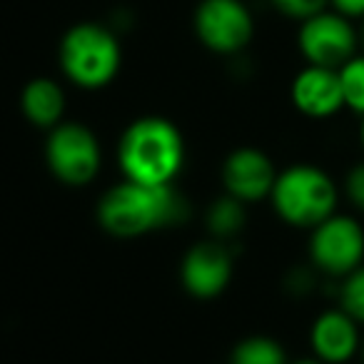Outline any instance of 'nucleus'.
<instances>
[{
	"mask_svg": "<svg viewBox=\"0 0 364 364\" xmlns=\"http://www.w3.org/2000/svg\"><path fill=\"white\" fill-rule=\"evenodd\" d=\"M188 215L190 205L175 185H140L122 180L97 203V223L115 237H140L152 230L185 223Z\"/></svg>",
	"mask_w": 364,
	"mask_h": 364,
	"instance_id": "1",
	"label": "nucleus"
},
{
	"mask_svg": "<svg viewBox=\"0 0 364 364\" xmlns=\"http://www.w3.org/2000/svg\"><path fill=\"white\" fill-rule=\"evenodd\" d=\"M117 162L125 180L140 185H172L185 165L182 132L165 117H140L122 132Z\"/></svg>",
	"mask_w": 364,
	"mask_h": 364,
	"instance_id": "2",
	"label": "nucleus"
},
{
	"mask_svg": "<svg viewBox=\"0 0 364 364\" xmlns=\"http://www.w3.org/2000/svg\"><path fill=\"white\" fill-rule=\"evenodd\" d=\"M269 203L284 225L312 230L337 213L339 188L319 165L297 162L277 172Z\"/></svg>",
	"mask_w": 364,
	"mask_h": 364,
	"instance_id": "3",
	"label": "nucleus"
},
{
	"mask_svg": "<svg viewBox=\"0 0 364 364\" xmlns=\"http://www.w3.org/2000/svg\"><path fill=\"white\" fill-rule=\"evenodd\" d=\"M120 43L107 28L80 23L60 41V68L68 80L85 90H97L112 82L120 70Z\"/></svg>",
	"mask_w": 364,
	"mask_h": 364,
	"instance_id": "4",
	"label": "nucleus"
},
{
	"mask_svg": "<svg viewBox=\"0 0 364 364\" xmlns=\"http://www.w3.org/2000/svg\"><path fill=\"white\" fill-rule=\"evenodd\" d=\"M307 255L319 274L339 282L364 262V225L354 215L334 213L309 230Z\"/></svg>",
	"mask_w": 364,
	"mask_h": 364,
	"instance_id": "5",
	"label": "nucleus"
},
{
	"mask_svg": "<svg viewBox=\"0 0 364 364\" xmlns=\"http://www.w3.org/2000/svg\"><path fill=\"white\" fill-rule=\"evenodd\" d=\"M46 162L50 172L65 185L82 188L100 172V140L87 125L60 122L50 130L46 142Z\"/></svg>",
	"mask_w": 364,
	"mask_h": 364,
	"instance_id": "6",
	"label": "nucleus"
},
{
	"mask_svg": "<svg viewBox=\"0 0 364 364\" xmlns=\"http://www.w3.org/2000/svg\"><path fill=\"white\" fill-rule=\"evenodd\" d=\"M297 46L307 65L342 68L349 58L357 55L359 31L349 18L337 11H322L302 21L297 33Z\"/></svg>",
	"mask_w": 364,
	"mask_h": 364,
	"instance_id": "7",
	"label": "nucleus"
},
{
	"mask_svg": "<svg viewBox=\"0 0 364 364\" xmlns=\"http://www.w3.org/2000/svg\"><path fill=\"white\" fill-rule=\"evenodd\" d=\"M195 33L213 53L232 55L252 41L255 23L240 0H203L195 11Z\"/></svg>",
	"mask_w": 364,
	"mask_h": 364,
	"instance_id": "8",
	"label": "nucleus"
},
{
	"mask_svg": "<svg viewBox=\"0 0 364 364\" xmlns=\"http://www.w3.org/2000/svg\"><path fill=\"white\" fill-rule=\"evenodd\" d=\"M232 252L223 240H208V242L193 245L188 255L182 257L180 279L182 287L198 299H213L225 292L232 279Z\"/></svg>",
	"mask_w": 364,
	"mask_h": 364,
	"instance_id": "9",
	"label": "nucleus"
},
{
	"mask_svg": "<svg viewBox=\"0 0 364 364\" xmlns=\"http://www.w3.org/2000/svg\"><path fill=\"white\" fill-rule=\"evenodd\" d=\"M277 180V167L259 147H237L223 165V185L230 198L240 203H259L269 198Z\"/></svg>",
	"mask_w": 364,
	"mask_h": 364,
	"instance_id": "10",
	"label": "nucleus"
},
{
	"mask_svg": "<svg viewBox=\"0 0 364 364\" xmlns=\"http://www.w3.org/2000/svg\"><path fill=\"white\" fill-rule=\"evenodd\" d=\"M362 324L342 307H329L314 317L309 327L312 354L324 364H347L362 349Z\"/></svg>",
	"mask_w": 364,
	"mask_h": 364,
	"instance_id": "11",
	"label": "nucleus"
},
{
	"mask_svg": "<svg viewBox=\"0 0 364 364\" xmlns=\"http://www.w3.org/2000/svg\"><path fill=\"white\" fill-rule=\"evenodd\" d=\"M289 97L297 112L312 120H327L344 110V95L339 85V73L334 68L307 65L294 75Z\"/></svg>",
	"mask_w": 364,
	"mask_h": 364,
	"instance_id": "12",
	"label": "nucleus"
},
{
	"mask_svg": "<svg viewBox=\"0 0 364 364\" xmlns=\"http://www.w3.org/2000/svg\"><path fill=\"white\" fill-rule=\"evenodd\" d=\"M21 107L23 115L36 127L53 130L55 125H60L63 112H65V92L50 77H36L23 87Z\"/></svg>",
	"mask_w": 364,
	"mask_h": 364,
	"instance_id": "13",
	"label": "nucleus"
},
{
	"mask_svg": "<svg viewBox=\"0 0 364 364\" xmlns=\"http://www.w3.org/2000/svg\"><path fill=\"white\" fill-rule=\"evenodd\" d=\"M205 223H208V230L215 240H232L235 235L242 232L245 223H247V213H245V203L240 200L225 198L215 200L208 208V215H205Z\"/></svg>",
	"mask_w": 364,
	"mask_h": 364,
	"instance_id": "14",
	"label": "nucleus"
},
{
	"mask_svg": "<svg viewBox=\"0 0 364 364\" xmlns=\"http://www.w3.org/2000/svg\"><path fill=\"white\" fill-rule=\"evenodd\" d=\"M230 364H289V359L277 339L252 334L235 344L230 352Z\"/></svg>",
	"mask_w": 364,
	"mask_h": 364,
	"instance_id": "15",
	"label": "nucleus"
},
{
	"mask_svg": "<svg viewBox=\"0 0 364 364\" xmlns=\"http://www.w3.org/2000/svg\"><path fill=\"white\" fill-rule=\"evenodd\" d=\"M337 73L344 95V107H349V110L362 117L364 115V53L362 55L357 53L354 58H349L342 68H337Z\"/></svg>",
	"mask_w": 364,
	"mask_h": 364,
	"instance_id": "16",
	"label": "nucleus"
},
{
	"mask_svg": "<svg viewBox=\"0 0 364 364\" xmlns=\"http://www.w3.org/2000/svg\"><path fill=\"white\" fill-rule=\"evenodd\" d=\"M337 307H342L349 317H354L364 327V262L357 269L339 279Z\"/></svg>",
	"mask_w": 364,
	"mask_h": 364,
	"instance_id": "17",
	"label": "nucleus"
},
{
	"mask_svg": "<svg viewBox=\"0 0 364 364\" xmlns=\"http://www.w3.org/2000/svg\"><path fill=\"white\" fill-rule=\"evenodd\" d=\"M272 6L277 8L282 16L302 23V21H307V18L317 16V13L327 11L329 0H272Z\"/></svg>",
	"mask_w": 364,
	"mask_h": 364,
	"instance_id": "18",
	"label": "nucleus"
},
{
	"mask_svg": "<svg viewBox=\"0 0 364 364\" xmlns=\"http://www.w3.org/2000/svg\"><path fill=\"white\" fill-rule=\"evenodd\" d=\"M342 190H344V198L349 200V205L357 213L364 215V160L349 167V172L344 175Z\"/></svg>",
	"mask_w": 364,
	"mask_h": 364,
	"instance_id": "19",
	"label": "nucleus"
},
{
	"mask_svg": "<svg viewBox=\"0 0 364 364\" xmlns=\"http://www.w3.org/2000/svg\"><path fill=\"white\" fill-rule=\"evenodd\" d=\"M317 274L319 272L312 264H299V267H294L292 272L287 274V289L292 294H297V297L309 294L314 289V284H317Z\"/></svg>",
	"mask_w": 364,
	"mask_h": 364,
	"instance_id": "20",
	"label": "nucleus"
},
{
	"mask_svg": "<svg viewBox=\"0 0 364 364\" xmlns=\"http://www.w3.org/2000/svg\"><path fill=\"white\" fill-rule=\"evenodd\" d=\"M334 11L342 13L344 18H364V0H329Z\"/></svg>",
	"mask_w": 364,
	"mask_h": 364,
	"instance_id": "21",
	"label": "nucleus"
},
{
	"mask_svg": "<svg viewBox=\"0 0 364 364\" xmlns=\"http://www.w3.org/2000/svg\"><path fill=\"white\" fill-rule=\"evenodd\" d=\"M289 364H324V362H319L317 357H299V359H294V362H289Z\"/></svg>",
	"mask_w": 364,
	"mask_h": 364,
	"instance_id": "22",
	"label": "nucleus"
},
{
	"mask_svg": "<svg viewBox=\"0 0 364 364\" xmlns=\"http://www.w3.org/2000/svg\"><path fill=\"white\" fill-rule=\"evenodd\" d=\"M359 145H362V152H364V115L359 120Z\"/></svg>",
	"mask_w": 364,
	"mask_h": 364,
	"instance_id": "23",
	"label": "nucleus"
},
{
	"mask_svg": "<svg viewBox=\"0 0 364 364\" xmlns=\"http://www.w3.org/2000/svg\"><path fill=\"white\" fill-rule=\"evenodd\" d=\"M359 46L364 48V18H362V28H359Z\"/></svg>",
	"mask_w": 364,
	"mask_h": 364,
	"instance_id": "24",
	"label": "nucleus"
},
{
	"mask_svg": "<svg viewBox=\"0 0 364 364\" xmlns=\"http://www.w3.org/2000/svg\"><path fill=\"white\" fill-rule=\"evenodd\" d=\"M359 357H362V364H364V337H362V349H359Z\"/></svg>",
	"mask_w": 364,
	"mask_h": 364,
	"instance_id": "25",
	"label": "nucleus"
}]
</instances>
